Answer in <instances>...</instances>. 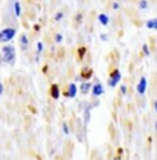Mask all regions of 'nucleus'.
Here are the masks:
<instances>
[{"label":"nucleus","mask_w":157,"mask_h":160,"mask_svg":"<svg viewBox=\"0 0 157 160\" xmlns=\"http://www.w3.org/2000/svg\"><path fill=\"white\" fill-rule=\"evenodd\" d=\"M3 92H4V88H3V84H2V82H0V96H2V95H3Z\"/></svg>","instance_id":"obj_28"},{"label":"nucleus","mask_w":157,"mask_h":160,"mask_svg":"<svg viewBox=\"0 0 157 160\" xmlns=\"http://www.w3.org/2000/svg\"><path fill=\"white\" fill-rule=\"evenodd\" d=\"M17 35V28L14 27H6L0 29V43H8L15 38Z\"/></svg>","instance_id":"obj_2"},{"label":"nucleus","mask_w":157,"mask_h":160,"mask_svg":"<svg viewBox=\"0 0 157 160\" xmlns=\"http://www.w3.org/2000/svg\"><path fill=\"white\" fill-rule=\"evenodd\" d=\"M47 70H49V67H47V66H45V67H43V68H42V71L46 74V72H47Z\"/></svg>","instance_id":"obj_29"},{"label":"nucleus","mask_w":157,"mask_h":160,"mask_svg":"<svg viewBox=\"0 0 157 160\" xmlns=\"http://www.w3.org/2000/svg\"><path fill=\"white\" fill-rule=\"evenodd\" d=\"M20 48H21V50L22 52H27L28 50V48H29V38H28V35H27L25 32H22L20 35Z\"/></svg>","instance_id":"obj_11"},{"label":"nucleus","mask_w":157,"mask_h":160,"mask_svg":"<svg viewBox=\"0 0 157 160\" xmlns=\"http://www.w3.org/2000/svg\"><path fill=\"white\" fill-rule=\"evenodd\" d=\"M15 48L10 43H4L2 46V63H6L8 66H14L15 64Z\"/></svg>","instance_id":"obj_1"},{"label":"nucleus","mask_w":157,"mask_h":160,"mask_svg":"<svg viewBox=\"0 0 157 160\" xmlns=\"http://www.w3.org/2000/svg\"><path fill=\"white\" fill-rule=\"evenodd\" d=\"M61 130H63V134L64 135H70L71 134V130H70V125L67 121H63V124H61Z\"/></svg>","instance_id":"obj_20"},{"label":"nucleus","mask_w":157,"mask_h":160,"mask_svg":"<svg viewBox=\"0 0 157 160\" xmlns=\"http://www.w3.org/2000/svg\"><path fill=\"white\" fill-rule=\"evenodd\" d=\"M64 42V35L61 32H56L54 33V43L56 45H61Z\"/></svg>","instance_id":"obj_17"},{"label":"nucleus","mask_w":157,"mask_h":160,"mask_svg":"<svg viewBox=\"0 0 157 160\" xmlns=\"http://www.w3.org/2000/svg\"><path fill=\"white\" fill-rule=\"evenodd\" d=\"M43 49H45L43 42H38V43H36V57H35L36 61H39V57H41V54L43 53Z\"/></svg>","instance_id":"obj_16"},{"label":"nucleus","mask_w":157,"mask_h":160,"mask_svg":"<svg viewBox=\"0 0 157 160\" xmlns=\"http://www.w3.org/2000/svg\"><path fill=\"white\" fill-rule=\"evenodd\" d=\"M127 92H128V89H127V85H121V87H120V93L121 95H127Z\"/></svg>","instance_id":"obj_24"},{"label":"nucleus","mask_w":157,"mask_h":160,"mask_svg":"<svg viewBox=\"0 0 157 160\" xmlns=\"http://www.w3.org/2000/svg\"><path fill=\"white\" fill-rule=\"evenodd\" d=\"M75 21H76V22H79V24L82 22V13H78V14H76V17H75Z\"/></svg>","instance_id":"obj_26"},{"label":"nucleus","mask_w":157,"mask_h":160,"mask_svg":"<svg viewBox=\"0 0 157 160\" xmlns=\"http://www.w3.org/2000/svg\"><path fill=\"white\" fill-rule=\"evenodd\" d=\"M100 39H101L103 42H107V41H109V33H101V35H100Z\"/></svg>","instance_id":"obj_25"},{"label":"nucleus","mask_w":157,"mask_h":160,"mask_svg":"<svg viewBox=\"0 0 157 160\" xmlns=\"http://www.w3.org/2000/svg\"><path fill=\"white\" fill-rule=\"evenodd\" d=\"M111 160H121V158H118V156H113Z\"/></svg>","instance_id":"obj_32"},{"label":"nucleus","mask_w":157,"mask_h":160,"mask_svg":"<svg viewBox=\"0 0 157 160\" xmlns=\"http://www.w3.org/2000/svg\"><path fill=\"white\" fill-rule=\"evenodd\" d=\"M92 110H93V107L91 106V103L89 102H86L85 104V107L82 109V112H84V127H85V130H86V127L89 125V122H91V117H92Z\"/></svg>","instance_id":"obj_6"},{"label":"nucleus","mask_w":157,"mask_h":160,"mask_svg":"<svg viewBox=\"0 0 157 160\" xmlns=\"http://www.w3.org/2000/svg\"><path fill=\"white\" fill-rule=\"evenodd\" d=\"M146 89H147V79H146V77H140V79L138 81V84H136L138 95L143 96V95L146 93Z\"/></svg>","instance_id":"obj_8"},{"label":"nucleus","mask_w":157,"mask_h":160,"mask_svg":"<svg viewBox=\"0 0 157 160\" xmlns=\"http://www.w3.org/2000/svg\"><path fill=\"white\" fill-rule=\"evenodd\" d=\"M79 77H81L84 81H91V79L93 78V68H92L91 66L82 67L81 71H79Z\"/></svg>","instance_id":"obj_7"},{"label":"nucleus","mask_w":157,"mask_h":160,"mask_svg":"<svg viewBox=\"0 0 157 160\" xmlns=\"http://www.w3.org/2000/svg\"><path fill=\"white\" fill-rule=\"evenodd\" d=\"M76 95H78V85L75 82H70L66 87V92H64V96L67 99H75Z\"/></svg>","instance_id":"obj_5"},{"label":"nucleus","mask_w":157,"mask_h":160,"mask_svg":"<svg viewBox=\"0 0 157 160\" xmlns=\"http://www.w3.org/2000/svg\"><path fill=\"white\" fill-rule=\"evenodd\" d=\"M78 81H82V78H81L79 75H76V77H75V82H78Z\"/></svg>","instance_id":"obj_30"},{"label":"nucleus","mask_w":157,"mask_h":160,"mask_svg":"<svg viewBox=\"0 0 157 160\" xmlns=\"http://www.w3.org/2000/svg\"><path fill=\"white\" fill-rule=\"evenodd\" d=\"M153 107H155V110L157 112V100H155V102H153Z\"/></svg>","instance_id":"obj_31"},{"label":"nucleus","mask_w":157,"mask_h":160,"mask_svg":"<svg viewBox=\"0 0 157 160\" xmlns=\"http://www.w3.org/2000/svg\"><path fill=\"white\" fill-rule=\"evenodd\" d=\"M142 52H143V54H146V56H150L149 45H147V43H143V46H142Z\"/></svg>","instance_id":"obj_22"},{"label":"nucleus","mask_w":157,"mask_h":160,"mask_svg":"<svg viewBox=\"0 0 157 160\" xmlns=\"http://www.w3.org/2000/svg\"><path fill=\"white\" fill-rule=\"evenodd\" d=\"M103 93H104V87H103V84H101L99 79H95L93 85H92V89H91L92 98H100Z\"/></svg>","instance_id":"obj_4"},{"label":"nucleus","mask_w":157,"mask_h":160,"mask_svg":"<svg viewBox=\"0 0 157 160\" xmlns=\"http://www.w3.org/2000/svg\"><path fill=\"white\" fill-rule=\"evenodd\" d=\"M64 17H66V13H64L63 10H58L56 14H54V21L56 22H61V21L64 20Z\"/></svg>","instance_id":"obj_18"},{"label":"nucleus","mask_w":157,"mask_h":160,"mask_svg":"<svg viewBox=\"0 0 157 160\" xmlns=\"http://www.w3.org/2000/svg\"><path fill=\"white\" fill-rule=\"evenodd\" d=\"M97 21H99L103 27H107L110 24V17L106 13H100L99 15H97Z\"/></svg>","instance_id":"obj_13"},{"label":"nucleus","mask_w":157,"mask_h":160,"mask_svg":"<svg viewBox=\"0 0 157 160\" xmlns=\"http://www.w3.org/2000/svg\"><path fill=\"white\" fill-rule=\"evenodd\" d=\"M49 95H50V98H52V99H54V100L60 99V95H61L60 85H58V84H52L50 89H49Z\"/></svg>","instance_id":"obj_9"},{"label":"nucleus","mask_w":157,"mask_h":160,"mask_svg":"<svg viewBox=\"0 0 157 160\" xmlns=\"http://www.w3.org/2000/svg\"><path fill=\"white\" fill-rule=\"evenodd\" d=\"M145 25H146V28H147V29L157 31V17H156V18H150V20H147Z\"/></svg>","instance_id":"obj_15"},{"label":"nucleus","mask_w":157,"mask_h":160,"mask_svg":"<svg viewBox=\"0 0 157 160\" xmlns=\"http://www.w3.org/2000/svg\"><path fill=\"white\" fill-rule=\"evenodd\" d=\"M121 71H120L118 68H114L111 72H110V77H109V81H107V84H109V88H115L117 85L120 84V81H121Z\"/></svg>","instance_id":"obj_3"},{"label":"nucleus","mask_w":157,"mask_h":160,"mask_svg":"<svg viewBox=\"0 0 157 160\" xmlns=\"http://www.w3.org/2000/svg\"><path fill=\"white\" fill-rule=\"evenodd\" d=\"M138 8L142 11L147 10V8H149V2H147V0H139V2H138Z\"/></svg>","instance_id":"obj_19"},{"label":"nucleus","mask_w":157,"mask_h":160,"mask_svg":"<svg viewBox=\"0 0 157 160\" xmlns=\"http://www.w3.org/2000/svg\"><path fill=\"white\" fill-rule=\"evenodd\" d=\"M120 7H121L120 2H117V0H113V2H111V8H113V10H114V11H118Z\"/></svg>","instance_id":"obj_21"},{"label":"nucleus","mask_w":157,"mask_h":160,"mask_svg":"<svg viewBox=\"0 0 157 160\" xmlns=\"http://www.w3.org/2000/svg\"><path fill=\"white\" fill-rule=\"evenodd\" d=\"M13 13L17 18H20L21 15H22V4H21V2H18V0H15L14 4H13Z\"/></svg>","instance_id":"obj_12"},{"label":"nucleus","mask_w":157,"mask_h":160,"mask_svg":"<svg viewBox=\"0 0 157 160\" xmlns=\"http://www.w3.org/2000/svg\"><path fill=\"white\" fill-rule=\"evenodd\" d=\"M155 130H156V132H157V121H156V124H155Z\"/></svg>","instance_id":"obj_33"},{"label":"nucleus","mask_w":157,"mask_h":160,"mask_svg":"<svg viewBox=\"0 0 157 160\" xmlns=\"http://www.w3.org/2000/svg\"><path fill=\"white\" fill-rule=\"evenodd\" d=\"M89 103H91L92 107H97L100 102H99V99H97V98H93V99H91V102H89Z\"/></svg>","instance_id":"obj_23"},{"label":"nucleus","mask_w":157,"mask_h":160,"mask_svg":"<svg viewBox=\"0 0 157 160\" xmlns=\"http://www.w3.org/2000/svg\"><path fill=\"white\" fill-rule=\"evenodd\" d=\"M33 31L39 32V31H41V25H39V24H35V25H33Z\"/></svg>","instance_id":"obj_27"},{"label":"nucleus","mask_w":157,"mask_h":160,"mask_svg":"<svg viewBox=\"0 0 157 160\" xmlns=\"http://www.w3.org/2000/svg\"><path fill=\"white\" fill-rule=\"evenodd\" d=\"M86 53H88V49H86L85 46H79L78 50H76V60L82 61L84 60V57L86 56Z\"/></svg>","instance_id":"obj_14"},{"label":"nucleus","mask_w":157,"mask_h":160,"mask_svg":"<svg viewBox=\"0 0 157 160\" xmlns=\"http://www.w3.org/2000/svg\"><path fill=\"white\" fill-rule=\"evenodd\" d=\"M92 85H93V82H91V81H82L81 84H79L78 91L81 92L82 95H88V93H91Z\"/></svg>","instance_id":"obj_10"}]
</instances>
